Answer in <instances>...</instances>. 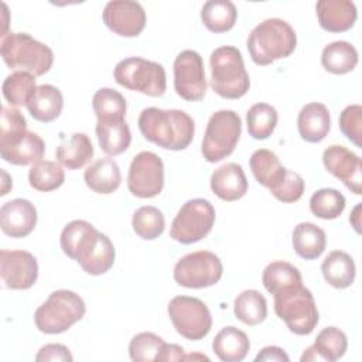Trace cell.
Listing matches in <instances>:
<instances>
[{"label":"cell","mask_w":362,"mask_h":362,"mask_svg":"<svg viewBox=\"0 0 362 362\" xmlns=\"http://www.w3.org/2000/svg\"><path fill=\"white\" fill-rule=\"evenodd\" d=\"M137 124L146 140L173 151L187 148L195 133L192 117L180 109L146 107L141 110Z\"/></svg>","instance_id":"cell-1"},{"label":"cell","mask_w":362,"mask_h":362,"mask_svg":"<svg viewBox=\"0 0 362 362\" xmlns=\"http://www.w3.org/2000/svg\"><path fill=\"white\" fill-rule=\"evenodd\" d=\"M297 45L293 27L281 18H267L257 24L249 34L246 47L256 65L266 66L276 59L287 58Z\"/></svg>","instance_id":"cell-2"},{"label":"cell","mask_w":362,"mask_h":362,"mask_svg":"<svg viewBox=\"0 0 362 362\" xmlns=\"http://www.w3.org/2000/svg\"><path fill=\"white\" fill-rule=\"evenodd\" d=\"M0 54L8 68L34 76L47 74L54 62L52 49L27 33H8L1 37Z\"/></svg>","instance_id":"cell-3"},{"label":"cell","mask_w":362,"mask_h":362,"mask_svg":"<svg viewBox=\"0 0 362 362\" xmlns=\"http://www.w3.org/2000/svg\"><path fill=\"white\" fill-rule=\"evenodd\" d=\"M211 86L225 99H239L250 88L249 74L240 51L232 45H222L209 57Z\"/></svg>","instance_id":"cell-4"},{"label":"cell","mask_w":362,"mask_h":362,"mask_svg":"<svg viewBox=\"0 0 362 362\" xmlns=\"http://www.w3.org/2000/svg\"><path fill=\"white\" fill-rule=\"evenodd\" d=\"M274 313L296 335H310L318 324L320 314L313 293L303 284L287 287L276 294Z\"/></svg>","instance_id":"cell-5"},{"label":"cell","mask_w":362,"mask_h":362,"mask_svg":"<svg viewBox=\"0 0 362 362\" xmlns=\"http://www.w3.org/2000/svg\"><path fill=\"white\" fill-rule=\"evenodd\" d=\"M85 313L86 305L79 294L71 290H55L35 310L34 322L38 331L54 335L68 331L83 318Z\"/></svg>","instance_id":"cell-6"},{"label":"cell","mask_w":362,"mask_h":362,"mask_svg":"<svg viewBox=\"0 0 362 362\" xmlns=\"http://www.w3.org/2000/svg\"><path fill=\"white\" fill-rule=\"evenodd\" d=\"M113 76L120 86L148 96H161L167 89L164 66L141 57H129L119 61Z\"/></svg>","instance_id":"cell-7"},{"label":"cell","mask_w":362,"mask_h":362,"mask_svg":"<svg viewBox=\"0 0 362 362\" xmlns=\"http://www.w3.org/2000/svg\"><path fill=\"white\" fill-rule=\"evenodd\" d=\"M242 133V120L233 110L222 109L208 120L201 153L208 163H218L230 156Z\"/></svg>","instance_id":"cell-8"},{"label":"cell","mask_w":362,"mask_h":362,"mask_svg":"<svg viewBox=\"0 0 362 362\" xmlns=\"http://www.w3.org/2000/svg\"><path fill=\"white\" fill-rule=\"evenodd\" d=\"M215 223V209L208 199L194 198L187 201L170 228V236L182 245H191L204 239Z\"/></svg>","instance_id":"cell-9"},{"label":"cell","mask_w":362,"mask_h":362,"mask_svg":"<svg viewBox=\"0 0 362 362\" xmlns=\"http://www.w3.org/2000/svg\"><path fill=\"white\" fill-rule=\"evenodd\" d=\"M167 313L175 331L185 339L198 341L211 331V313L206 304L197 297L175 296L170 300Z\"/></svg>","instance_id":"cell-10"},{"label":"cell","mask_w":362,"mask_h":362,"mask_svg":"<svg viewBox=\"0 0 362 362\" xmlns=\"http://www.w3.org/2000/svg\"><path fill=\"white\" fill-rule=\"evenodd\" d=\"M223 273L221 259L209 250L182 256L174 266V280L187 288H205L216 284Z\"/></svg>","instance_id":"cell-11"},{"label":"cell","mask_w":362,"mask_h":362,"mask_svg":"<svg viewBox=\"0 0 362 362\" xmlns=\"http://www.w3.org/2000/svg\"><path fill=\"white\" fill-rule=\"evenodd\" d=\"M164 187L163 160L151 151H140L130 163L127 188L137 198L157 197Z\"/></svg>","instance_id":"cell-12"},{"label":"cell","mask_w":362,"mask_h":362,"mask_svg":"<svg viewBox=\"0 0 362 362\" xmlns=\"http://www.w3.org/2000/svg\"><path fill=\"white\" fill-rule=\"evenodd\" d=\"M206 88L202 57L194 49L181 51L174 59V89L177 95L188 102H197L204 99Z\"/></svg>","instance_id":"cell-13"},{"label":"cell","mask_w":362,"mask_h":362,"mask_svg":"<svg viewBox=\"0 0 362 362\" xmlns=\"http://www.w3.org/2000/svg\"><path fill=\"white\" fill-rule=\"evenodd\" d=\"M45 153V143L27 129L0 132V156L14 165H28L38 163Z\"/></svg>","instance_id":"cell-14"},{"label":"cell","mask_w":362,"mask_h":362,"mask_svg":"<svg viewBox=\"0 0 362 362\" xmlns=\"http://www.w3.org/2000/svg\"><path fill=\"white\" fill-rule=\"evenodd\" d=\"M0 276L6 288L27 290L38 279V263L27 250H0Z\"/></svg>","instance_id":"cell-15"},{"label":"cell","mask_w":362,"mask_h":362,"mask_svg":"<svg viewBox=\"0 0 362 362\" xmlns=\"http://www.w3.org/2000/svg\"><path fill=\"white\" fill-rule=\"evenodd\" d=\"M106 27L120 37H137L146 27V11L139 1L113 0L102 13Z\"/></svg>","instance_id":"cell-16"},{"label":"cell","mask_w":362,"mask_h":362,"mask_svg":"<svg viewBox=\"0 0 362 362\" xmlns=\"http://www.w3.org/2000/svg\"><path fill=\"white\" fill-rule=\"evenodd\" d=\"M322 164L325 170L345 184V187L356 194H362V163L359 156L345 146L332 144L322 153Z\"/></svg>","instance_id":"cell-17"},{"label":"cell","mask_w":362,"mask_h":362,"mask_svg":"<svg viewBox=\"0 0 362 362\" xmlns=\"http://www.w3.org/2000/svg\"><path fill=\"white\" fill-rule=\"evenodd\" d=\"M100 232L88 221L75 219L65 225L61 232L59 243L62 252L82 264L98 245Z\"/></svg>","instance_id":"cell-18"},{"label":"cell","mask_w":362,"mask_h":362,"mask_svg":"<svg viewBox=\"0 0 362 362\" xmlns=\"http://www.w3.org/2000/svg\"><path fill=\"white\" fill-rule=\"evenodd\" d=\"M37 225V209L24 198H16L1 205L0 228L4 235L11 238L28 236Z\"/></svg>","instance_id":"cell-19"},{"label":"cell","mask_w":362,"mask_h":362,"mask_svg":"<svg viewBox=\"0 0 362 362\" xmlns=\"http://www.w3.org/2000/svg\"><path fill=\"white\" fill-rule=\"evenodd\" d=\"M315 11L321 28L328 33H344L354 27L358 10L351 0H320Z\"/></svg>","instance_id":"cell-20"},{"label":"cell","mask_w":362,"mask_h":362,"mask_svg":"<svg viewBox=\"0 0 362 362\" xmlns=\"http://www.w3.org/2000/svg\"><path fill=\"white\" fill-rule=\"evenodd\" d=\"M212 192L222 201H238L247 192V178L240 164L226 163L216 168L209 180Z\"/></svg>","instance_id":"cell-21"},{"label":"cell","mask_w":362,"mask_h":362,"mask_svg":"<svg viewBox=\"0 0 362 362\" xmlns=\"http://www.w3.org/2000/svg\"><path fill=\"white\" fill-rule=\"evenodd\" d=\"M346 348L348 338L345 332L337 327H325L318 332L314 344L304 351L300 361L335 362L345 355Z\"/></svg>","instance_id":"cell-22"},{"label":"cell","mask_w":362,"mask_h":362,"mask_svg":"<svg viewBox=\"0 0 362 362\" xmlns=\"http://www.w3.org/2000/svg\"><path fill=\"white\" fill-rule=\"evenodd\" d=\"M329 127V110L324 103L311 102L301 107L297 117V129L303 140L308 143H320L327 137Z\"/></svg>","instance_id":"cell-23"},{"label":"cell","mask_w":362,"mask_h":362,"mask_svg":"<svg viewBox=\"0 0 362 362\" xmlns=\"http://www.w3.org/2000/svg\"><path fill=\"white\" fill-rule=\"evenodd\" d=\"M95 130L99 146L107 156L122 154L132 143V133L124 117L98 119Z\"/></svg>","instance_id":"cell-24"},{"label":"cell","mask_w":362,"mask_h":362,"mask_svg":"<svg viewBox=\"0 0 362 362\" xmlns=\"http://www.w3.org/2000/svg\"><path fill=\"white\" fill-rule=\"evenodd\" d=\"M25 107L35 120L49 123L61 115L64 107V96L57 86L44 83L37 86Z\"/></svg>","instance_id":"cell-25"},{"label":"cell","mask_w":362,"mask_h":362,"mask_svg":"<svg viewBox=\"0 0 362 362\" xmlns=\"http://www.w3.org/2000/svg\"><path fill=\"white\" fill-rule=\"evenodd\" d=\"M249 165L256 181L270 192L280 185L287 174V168L280 164L279 157L267 148L256 150L250 156Z\"/></svg>","instance_id":"cell-26"},{"label":"cell","mask_w":362,"mask_h":362,"mask_svg":"<svg viewBox=\"0 0 362 362\" xmlns=\"http://www.w3.org/2000/svg\"><path fill=\"white\" fill-rule=\"evenodd\" d=\"M212 349L223 362H240L246 358L250 349V341L243 331L229 325L215 335Z\"/></svg>","instance_id":"cell-27"},{"label":"cell","mask_w":362,"mask_h":362,"mask_svg":"<svg viewBox=\"0 0 362 362\" xmlns=\"http://www.w3.org/2000/svg\"><path fill=\"white\" fill-rule=\"evenodd\" d=\"M85 184L98 194H112L122 182V174L113 158H100L92 163L83 173Z\"/></svg>","instance_id":"cell-28"},{"label":"cell","mask_w":362,"mask_h":362,"mask_svg":"<svg viewBox=\"0 0 362 362\" xmlns=\"http://www.w3.org/2000/svg\"><path fill=\"white\" fill-rule=\"evenodd\" d=\"M291 243L294 252L305 260H314L320 257L327 246L325 232L311 223V222H300L293 229Z\"/></svg>","instance_id":"cell-29"},{"label":"cell","mask_w":362,"mask_h":362,"mask_svg":"<svg viewBox=\"0 0 362 362\" xmlns=\"http://www.w3.org/2000/svg\"><path fill=\"white\" fill-rule=\"evenodd\" d=\"M324 280L335 288H346L355 280L354 259L342 250H332L321 263Z\"/></svg>","instance_id":"cell-30"},{"label":"cell","mask_w":362,"mask_h":362,"mask_svg":"<svg viewBox=\"0 0 362 362\" xmlns=\"http://www.w3.org/2000/svg\"><path fill=\"white\" fill-rule=\"evenodd\" d=\"M93 146L88 134L74 133L68 140L62 141L55 151V157L68 170H78L93 157Z\"/></svg>","instance_id":"cell-31"},{"label":"cell","mask_w":362,"mask_h":362,"mask_svg":"<svg viewBox=\"0 0 362 362\" xmlns=\"http://www.w3.org/2000/svg\"><path fill=\"white\" fill-rule=\"evenodd\" d=\"M321 64L324 69L331 74H348L354 71L358 64V51L348 41L329 42L321 52Z\"/></svg>","instance_id":"cell-32"},{"label":"cell","mask_w":362,"mask_h":362,"mask_svg":"<svg viewBox=\"0 0 362 362\" xmlns=\"http://www.w3.org/2000/svg\"><path fill=\"white\" fill-rule=\"evenodd\" d=\"M238 18L236 6L230 0H208L201 8V20L212 33L229 31Z\"/></svg>","instance_id":"cell-33"},{"label":"cell","mask_w":362,"mask_h":362,"mask_svg":"<svg viewBox=\"0 0 362 362\" xmlns=\"http://www.w3.org/2000/svg\"><path fill=\"white\" fill-rule=\"evenodd\" d=\"M233 314L243 324L253 327L267 317V301L257 290H245L233 301Z\"/></svg>","instance_id":"cell-34"},{"label":"cell","mask_w":362,"mask_h":362,"mask_svg":"<svg viewBox=\"0 0 362 362\" xmlns=\"http://www.w3.org/2000/svg\"><path fill=\"white\" fill-rule=\"evenodd\" d=\"M262 283L270 294H276L287 287L303 284V277L300 270L291 263L276 260L264 267Z\"/></svg>","instance_id":"cell-35"},{"label":"cell","mask_w":362,"mask_h":362,"mask_svg":"<svg viewBox=\"0 0 362 362\" xmlns=\"http://www.w3.org/2000/svg\"><path fill=\"white\" fill-rule=\"evenodd\" d=\"M277 110L269 103H255L246 113L249 136L256 140H266L272 136L277 124Z\"/></svg>","instance_id":"cell-36"},{"label":"cell","mask_w":362,"mask_h":362,"mask_svg":"<svg viewBox=\"0 0 362 362\" xmlns=\"http://www.w3.org/2000/svg\"><path fill=\"white\" fill-rule=\"evenodd\" d=\"M65 181V173L59 164L49 160H40L28 171L30 185L41 192H49L59 188Z\"/></svg>","instance_id":"cell-37"},{"label":"cell","mask_w":362,"mask_h":362,"mask_svg":"<svg viewBox=\"0 0 362 362\" xmlns=\"http://www.w3.org/2000/svg\"><path fill=\"white\" fill-rule=\"evenodd\" d=\"M35 89V76L21 71L6 76L1 85L3 96L11 106H27Z\"/></svg>","instance_id":"cell-38"},{"label":"cell","mask_w":362,"mask_h":362,"mask_svg":"<svg viewBox=\"0 0 362 362\" xmlns=\"http://www.w3.org/2000/svg\"><path fill=\"white\" fill-rule=\"evenodd\" d=\"M132 226L137 236L144 240H153L164 232L165 219L158 208L146 205L136 209L132 218Z\"/></svg>","instance_id":"cell-39"},{"label":"cell","mask_w":362,"mask_h":362,"mask_svg":"<svg viewBox=\"0 0 362 362\" xmlns=\"http://www.w3.org/2000/svg\"><path fill=\"white\" fill-rule=\"evenodd\" d=\"M346 199L335 188H321L310 198L311 212L321 219H335L345 209Z\"/></svg>","instance_id":"cell-40"},{"label":"cell","mask_w":362,"mask_h":362,"mask_svg":"<svg viewBox=\"0 0 362 362\" xmlns=\"http://www.w3.org/2000/svg\"><path fill=\"white\" fill-rule=\"evenodd\" d=\"M115 257H116V252L112 240L105 233L100 232L96 247L89 255V257L79 266L85 273L90 276H100L113 267Z\"/></svg>","instance_id":"cell-41"},{"label":"cell","mask_w":362,"mask_h":362,"mask_svg":"<svg viewBox=\"0 0 362 362\" xmlns=\"http://www.w3.org/2000/svg\"><path fill=\"white\" fill-rule=\"evenodd\" d=\"M92 107L98 119L126 116V99L112 88L98 89L92 98Z\"/></svg>","instance_id":"cell-42"},{"label":"cell","mask_w":362,"mask_h":362,"mask_svg":"<svg viewBox=\"0 0 362 362\" xmlns=\"http://www.w3.org/2000/svg\"><path fill=\"white\" fill-rule=\"evenodd\" d=\"M164 344L163 338L154 332L136 334L129 344L130 359L134 362L157 361Z\"/></svg>","instance_id":"cell-43"},{"label":"cell","mask_w":362,"mask_h":362,"mask_svg":"<svg viewBox=\"0 0 362 362\" xmlns=\"http://www.w3.org/2000/svg\"><path fill=\"white\" fill-rule=\"evenodd\" d=\"M339 129L356 147L362 146V106L349 105L339 115Z\"/></svg>","instance_id":"cell-44"},{"label":"cell","mask_w":362,"mask_h":362,"mask_svg":"<svg viewBox=\"0 0 362 362\" xmlns=\"http://www.w3.org/2000/svg\"><path fill=\"white\" fill-rule=\"evenodd\" d=\"M304 188H305V184L303 177L291 170H287L286 177L283 178L280 185L274 191H272V195L281 202L291 204L298 201L303 197Z\"/></svg>","instance_id":"cell-45"},{"label":"cell","mask_w":362,"mask_h":362,"mask_svg":"<svg viewBox=\"0 0 362 362\" xmlns=\"http://www.w3.org/2000/svg\"><path fill=\"white\" fill-rule=\"evenodd\" d=\"M72 355L69 349L62 344H47L41 346L38 354L35 355L37 362L47 361H61V362H72Z\"/></svg>","instance_id":"cell-46"},{"label":"cell","mask_w":362,"mask_h":362,"mask_svg":"<svg viewBox=\"0 0 362 362\" xmlns=\"http://www.w3.org/2000/svg\"><path fill=\"white\" fill-rule=\"evenodd\" d=\"M256 362H270V361H277V362H288L290 358L284 352V349L279 346H266L263 348L255 358Z\"/></svg>","instance_id":"cell-47"},{"label":"cell","mask_w":362,"mask_h":362,"mask_svg":"<svg viewBox=\"0 0 362 362\" xmlns=\"http://www.w3.org/2000/svg\"><path fill=\"white\" fill-rule=\"evenodd\" d=\"M185 352H184V348L177 345V344H164L158 358H157V362H164V361H182Z\"/></svg>","instance_id":"cell-48"},{"label":"cell","mask_w":362,"mask_h":362,"mask_svg":"<svg viewBox=\"0 0 362 362\" xmlns=\"http://www.w3.org/2000/svg\"><path fill=\"white\" fill-rule=\"evenodd\" d=\"M361 209H362V204H358L349 216V222L354 226L356 233H361Z\"/></svg>","instance_id":"cell-49"}]
</instances>
